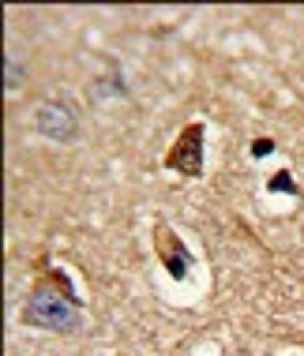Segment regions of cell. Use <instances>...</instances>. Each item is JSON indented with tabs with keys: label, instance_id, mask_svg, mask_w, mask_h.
Masks as SVG:
<instances>
[{
	"label": "cell",
	"instance_id": "obj_4",
	"mask_svg": "<svg viewBox=\"0 0 304 356\" xmlns=\"http://www.w3.org/2000/svg\"><path fill=\"white\" fill-rule=\"evenodd\" d=\"M154 252H158L161 266L169 270L173 282H184V277L192 274V252H188L184 240H180L166 221H158V225H154Z\"/></svg>",
	"mask_w": 304,
	"mask_h": 356
},
{
	"label": "cell",
	"instance_id": "obj_2",
	"mask_svg": "<svg viewBox=\"0 0 304 356\" xmlns=\"http://www.w3.org/2000/svg\"><path fill=\"white\" fill-rule=\"evenodd\" d=\"M203 139H207V128L203 124H188L184 131L177 136V143L169 147L166 154V169L180 172V177H203Z\"/></svg>",
	"mask_w": 304,
	"mask_h": 356
},
{
	"label": "cell",
	"instance_id": "obj_3",
	"mask_svg": "<svg viewBox=\"0 0 304 356\" xmlns=\"http://www.w3.org/2000/svg\"><path fill=\"white\" fill-rule=\"evenodd\" d=\"M34 131L45 136L49 143H75L79 139V117H75V105L64 98H53L38 109L34 117Z\"/></svg>",
	"mask_w": 304,
	"mask_h": 356
},
{
	"label": "cell",
	"instance_id": "obj_8",
	"mask_svg": "<svg viewBox=\"0 0 304 356\" xmlns=\"http://www.w3.org/2000/svg\"><path fill=\"white\" fill-rule=\"evenodd\" d=\"M271 150H274V139H255L252 143V158H267Z\"/></svg>",
	"mask_w": 304,
	"mask_h": 356
},
{
	"label": "cell",
	"instance_id": "obj_6",
	"mask_svg": "<svg viewBox=\"0 0 304 356\" xmlns=\"http://www.w3.org/2000/svg\"><path fill=\"white\" fill-rule=\"evenodd\" d=\"M267 188H271V191H286V195H301V188L293 184V172H289V169L274 172V177L267 180Z\"/></svg>",
	"mask_w": 304,
	"mask_h": 356
},
{
	"label": "cell",
	"instance_id": "obj_1",
	"mask_svg": "<svg viewBox=\"0 0 304 356\" xmlns=\"http://www.w3.org/2000/svg\"><path fill=\"white\" fill-rule=\"evenodd\" d=\"M19 319H23V326H38V330H53V334H75L83 326V300L75 296L68 274L45 270L38 289L26 296Z\"/></svg>",
	"mask_w": 304,
	"mask_h": 356
},
{
	"label": "cell",
	"instance_id": "obj_7",
	"mask_svg": "<svg viewBox=\"0 0 304 356\" xmlns=\"http://www.w3.org/2000/svg\"><path fill=\"white\" fill-rule=\"evenodd\" d=\"M19 83H23L19 64H15V60H4V86H8V90H19Z\"/></svg>",
	"mask_w": 304,
	"mask_h": 356
},
{
	"label": "cell",
	"instance_id": "obj_5",
	"mask_svg": "<svg viewBox=\"0 0 304 356\" xmlns=\"http://www.w3.org/2000/svg\"><path fill=\"white\" fill-rule=\"evenodd\" d=\"M128 98V83H125V75H120L117 64H109V79H94L90 86V98L94 102H102V98Z\"/></svg>",
	"mask_w": 304,
	"mask_h": 356
}]
</instances>
